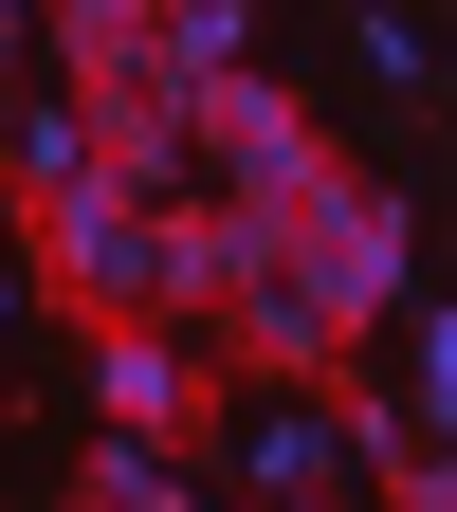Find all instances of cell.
<instances>
[{
  "label": "cell",
  "mask_w": 457,
  "mask_h": 512,
  "mask_svg": "<svg viewBox=\"0 0 457 512\" xmlns=\"http://www.w3.org/2000/svg\"><path fill=\"white\" fill-rule=\"evenodd\" d=\"M37 19H55V55H92V37H147L165 0H37Z\"/></svg>",
  "instance_id": "obj_8"
},
{
  "label": "cell",
  "mask_w": 457,
  "mask_h": 512,
  "mask_svg": "<svg viewBox=\"0 0 457 512\" xmlns=\"http://www.w3.org/2000/svg\"><path fill=\"white\" fill-rule=\"evenodd\" d=\"M0 110H19V0H0Z\"/></svg>",
  "instance_id": "obj_9"
},
{
  "label": "cell",
  "mask_w": 457,
  "mask_h": 512,
  "mask_svg": "<svg viewBox=\"0 0 457 512\" xmlns=\"http://www.w3.org/2000/svg\"><path fill=\"white\" fill-rule=\"evenodd\" d=\"M147 55H165L183 92H220V74H256V0H165V19H147Z\"/></svg>",
  "instance_id": "obj_6"
},
{
  "label": "cell",
  "mask_w": 457,
  "mask_h": 512,
  "mask_svg": "<svg viewBox=\"0 0 457 512\" xmlns=\"http://www.w3.org/2000/svg\"><path fill=\"white\" fill-rule=\"evenodd\" d=\"M202 439H220V458H238V494H256V512H275V494H366V476H348V439H330V403H311V384H256V403H238V421H202Z\"/></svg>",
  "instance_id": "obj_5"
},
{
  "label": "cell",
  "mask_w": 457,
  "mask_h": 512,
  "mask_svg": "<svg viewBox=\"0 0 457 512\" xmlns=\"http://www.w3.org/2000/svg\"><path fill=\"white\" fill-rule=\"evenodd\" d=\"M256 238H275V275H293L311 311H330L348 348L384 330V311H403V256H421V220H403V183H366V165H311V183H293V202L256 220Z\"/></svg>",
  "instance_id": "obj_1"
},
{
  "label": "cell",
  "mask_w": 457,
  "mask_h": 512,
  "mask_svg": "<svg viewBox=\"0 0 457 512\" xmlns=\"http://www.w3.org/2000/svg\"><path fill=\"white\" fill-rule=\"evenodd\" d=\"M403 421H421V439L457 421V330H439V311H421V330H403Z\"/></svg>",
  "instance_id": "obj_7"
},
{
  "label": "cell",
  "mask_w": 457,
  "mask_h": 512,
  "mask_svg": "<svg viewBox=\"0 0 457 512\" xmlns=\"http://www.w3.org/2000/svg\"><path fill=\"white\" fill-rule=\"evenodd\" d=\"M92 403H110V439H165V458H183V439L220 421V366L183 330H92Z\"/></svg>",
  "instance_id": "obj_4"
},
{
  "label": "cell",
  "mask_w": 457,
  "mask_h": 512,
  "mask_svg": "<svg viewBox=\"0 0 457 512\" xmlns=\"http://www.w3.org/2000/svg\"><path fill=\"white\" fill-rule=\"evenodd\" d=\"M275 512H366V494H275Z\"/></svg>",
  "instance_id": "obj_10"
},
{
  "label": "cell",
  "mask_w": 457,
  "mask_h": 512,
  "mask_svg": "<svg viewBox=\"0 0 457 512\" xmlns=\"http://www.w3.org/2000/svg\"><path fill=\"white\" fill-rule=\"evenodd\" d=\"M183 128H202V183H220V202H256V220H275L311 165H348V147H330V128H311L275 74H220V92H183Z\"/></svg>",
  "instance_id": "obj_3"
},
{
  "label": "cell",
  "mask_w": 457,
  "mask_h": 512,
  "mask_svg": "<svg viewBox=\"0 0 457 512\" xmlns=\"http://www.w3.org/2000/svg\"><path fill=\"white\" fill-rule=\"evenodd\" d=\"M74 147H92V183H128V202H183V183H202L183 74H165L147 37H92V55H74Z\"/></svg>",
  "instance_id": "obj_2"
}]
</instances>
